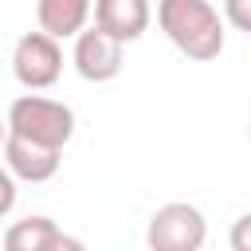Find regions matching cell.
I'll use <instances>...</instances> for the list:
<instances>
[{"label": "cell", "instance_id": "obj_10", "mask_svg": "<svg viewBox=\"0 0 251 251\" xmlns=\"http://www.w3.org/2000/svg\"><path fill=\"white\" fill-rule=\"evenodd\" d=\"M224 20L235 31H251V0H224Z\"/></svg>", "mask_w": 251, "mask_h": 251}, {"label": "cell", "instance_id": "obj_8", "mask_svg": "<svg viewBox=\"0 0 251 251\" xmlns=\"http://www.w3.org/2000/svg\"><path fill=\"white\" fill-rule=\"evenodd\" d=\"M4 247L8 251H78L82 243L63 235L51 216H27L4 231Z\"/></svg>", "mask_w": 251, "mask_h": 251}, {"label": "cell", "instance_id": "obj_3", "mask_svg": "<svg viewBox=\"0 0 251 251\" xmlns=\"http://www.w3.org/2000/svg\"><path fill=\"white\" fill-rule=\"evenodd\" d=\"M204 239H208V220L196 204L184 200L161 204L145 227V243L153 251H200Z\"/></svg>", "mask_w": 251, "mask_h": 251}, {"label": "cell", "instance_id": "obj_5", "mask_svg": "<svg viewBox=\"0 0 251 251\" xmlns=\"http://www.w3.org/2000/svg\"><path fill=\"white\" fill-rule=\"evenodd\" d=\"M71 63L86 82H110L122 71V43L110 39L106 31H98V27H82V31H75Z\"/></svg>", "mask_w": 251, "mask_h": 251}, {"label": "cell", "instance_id": "obj_11", "mask_svg": "<svg viewBox=\"0 0 251 251\" xmlns=\"http://www.w3.org/2000/svg\"><path fill=\"white\" fill-rule=\"evenodd\" d=\"M16 208V176L8 169H0V220Z\"/></svg>", "mask_w": 251, "mask_h": 251}, {"label": "cell", "instance_id": "obj_2", "mask_svg": "<svg viewBox=\"0 0 251 251\" xmlns=\"http://www.w3.org/2000/svg\"><path fill=\"white\" fill-rule=\"evenodd\" d=\"M4 126H8V133H20V137L51 145V149H63L75 137V110L67 102L43 98V94H20L8 106Z\"/></svg>", "mask_w": 251, "mask_h": 251}, {"label": "cell", "instance_id": "obj_13", "mask_svg": "<svg viewBox=\"0 0 251 251\" xmlns=\"http://www.w3.org/2000/svg\"><path fill=\"white\" fill-rule=\"evenodd\" d=\"M4 133H8V126H4V118H0V145H4Z\"/></svg>", "mask_w": 251, "mask_h": 251}, {"label": "cell", "instance_id": "obj_7", "mask_svg": "<svg viewBox=\"0 0 251 251\" xmlns=\"http://www.w3.org/2000/svg\"><path fill=\"white\" fill-rule=\"evenodd\" d=\"M94 27L118 43H133L149 27V0H94Z\"/></svg>", "mask_w": 251, "mask_h": 251}, {"label": "cell", "instance_id": "obj_1", "mask_svg": "<svg viewBox=\"0 0 251 251\" xmlns=\"http://www.w3.org/2000/svg\"><path fill=\"white\" fill-rule=\"evenodd\" d=\"M157 24L169 43L196 63H208L224 51V20L208 0H161Z\"/></svg>", "mask_w": 251, "mask_h": 251}, {"label": "cell", "instance_id": "obj_9", "mask_svg": "<svg viewBox=\"0 0 251 251\" xmlns=\"http://www.w3.org/2000/svg\"><path fill=\"white\" fill-rule=\"evenodd\" d=\"M90 4H94V0H39V4H35L39 31H47V35H55V39H71L75 31L86 27Z\"/></svg>", "mask_w": 251, "mask_h": 251}, {"label": "cell", "instance_id": "obj_12", "mask_svg": "<svg viewBox=\"0 0 251 251\" xmlns=\"http://www.w3.org/2000/svg\"><path fill=\"white\" fill-rule=\"evenodd\" d=\"M247 220L251 216H239V224H235V251H251L247 247Z\"/></svg>", "mask_w": 251, "mask_h": 251}, {"label": "cell", "instance_id": "obj_4", "mask_svg": "<svg viewBox=\"0 0 251 251\" xmlns=\"http://www.w3.org/2000/svg\"><path fill=\"white\" fill-rule=\"evenodd\" d=\"M12 75L27 90H47L63 75V47L47 31H24L12 47Z\"/></svg>", "mask_w": 251, "mask_h": 251}, {"label": "cell", "instance_id": "obj_6", "mask_svg": "<svg viewBox=\"0 0 251 251\" xmlns=\"http://www.w3.org/2000/svg\"><path fill=\"white\" fill-rule=\"evenodd\" d=\"M4 169L16 176V180H27V184H39V180H51L59 173V153L63 149H51V145H39V141H27L20 133H4Z\"/></svg>", "mask_w": 251, "mask_h": 251}]
</instances>
